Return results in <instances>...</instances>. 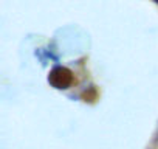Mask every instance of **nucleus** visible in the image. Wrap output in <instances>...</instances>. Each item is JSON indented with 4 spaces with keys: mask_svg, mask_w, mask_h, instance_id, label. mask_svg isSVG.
<instances>
[{
    "mask_svg": "<svg viewBox=\"0 0 158 149\" xmlns=\"http://www.w3.org/2000/svg\"><path fill=\"white\" fill-rule=\"evenodd\" d=\"M155 2H156V3H158V0H155Z\"/></svg>",
    "mask_w": 158,
    "mask_h": 149,
    "instance_id": "2",
    "label": "nucleus"
},
{
    "mask_svg": "<svg viewBox=\"0 0 158 149\" xmlns=\"http://www.w3.org/2000/svg\"><path fill=\"white\" fill-rule=\"evenodd\" d=\"M50 81L57 89H67L71 83V73L64 67H56L50 74Z\"/></svg>",
    "mask_w": 158,
    "mask_h": 149,
    "instance_id": "1",
    "label": "nucleus"
}]
</instances>
